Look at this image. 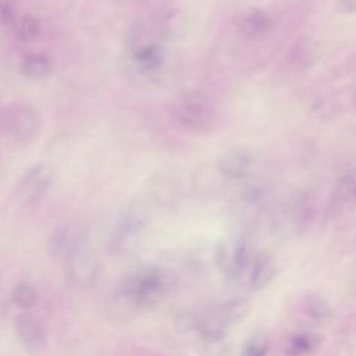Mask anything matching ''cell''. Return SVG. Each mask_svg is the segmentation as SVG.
Returning a JSON list of instances; mask_svg holds the SVG:
<instances>
[{"mask_svg": "<svg viewBox=\"0 0 356 356\" xmlns=\"http://www.w3.org/2000/svg\"><path fill=\"white\" fill-rule=\"evenodd\" d=\"M171 279L163 268L140 265L127 272L117 288L114 300L131 314L152 309L168 293Z\"/></svg>", "mask_w": 356, "mask_h": 356, "instance_id": "6da1fadb", "label": "cell"}, {"mask_svg": "<svg viewBox=\"0 0 356 356\" xmlns=\"http://www.w3.org/2000/svg\"><path fill=\"white\" fill-rule=\"evenodd\" d=\"M43 120L40 111L26 102H13L0 107V134L17 143L27 144L40 134Z\"/></svg>", "mask_w": 356, "mask_h": 356, "instance_id": "7a4b0ae2", "label": "cell"}, {"mask_svg": "<svg viewBox=\"0 0 356 356\" xmlns=\"http://www.w3.org/2000/svg\"><path fill=\"white\" fill-rule=\"evenodd\" d=\"M172 120L181 129L191 132L209 129L216 120V110L205 94L188 92L179 97L171 109Z\"/></svg>", "mask_w": 356, "mask_h": 356, "instance_id": "3957f363", "label": "cell"}, {"mask_svg": "<svg viewBox=\"0 0 356 356\" xmlns=\"http://www.w3.org/2000/svg\"><path fill=\"white\" fill-rule=\"evenodd\" d=\"M250 302L236 298L222 303L211 313L195 321L198 332L210 341H219L227 334V329L241 322L249 314Z\"/></svg>", "mask_w": 356, "mask_h": 356, "instance_id": "277c9868", "label": "cell"}, {"mask_svg": "<svg viewBox=\"0 0 356 356\" xmlns=\"http://www.w3.org/2000/svg\"><path fill=\"white\" fill-rule=\"evenodd\" d=\"M54 179V170L46 161L30 166L20 177L14 190L15 197L24 204L41 200L50 189Z\"/></svg>", "mask_w": 356, "mask_h": 356, "instance_id": "5b68a950", "label": "cell"}, {"mask_svg": "<svg viewBox=\"0 0 356 356\" xmlns=\"http://www.w3.org/2000/svg\"><path fill=\"white\" fill-rule=\"evenodd\" d=\"M248 260V245L243 238L220 239L215 246L216 266L218 271L229 279L240 277Z\"/></svg>", "mask_w": 356, "mask_h": 356, "instance_id": "8992f818", "label": "cell"}, {"mask_svg": "<svg viewBox=\"0 0 356 356\" xmlns=\"http://www.w3.org/2000/svg\"><path fill=\"white\" fill-rule=\"evenodd\" d=\"M290 314L298 325L314 327L327 323L331 318L332 310L328 302L322 297L307 294L293 303Z\"/></svg>", "mask_w": 356, "mask_h": 356, "instance_id": "52a82bcc", "label": "cell"}, {"mask_svg": "<svg viewBox=\"0 0 356 356\" xmlns=\"http://www.w3.org/2000/svg\"><path fill=\"white\" fill-rule=\"evenodd\" d=\"M14 324L17 337L26 350L37 352L44 348L47 332L43 322L38 316L24 312L16 316Z\"/></svg>", "mask_w": 356, "mask_h": 356, "instance_id": "ba28073f", "label": "cell"}, {"mask_svg": "<svg viewBox=\"0 0 356 356\" xmlns=\"http://www.w3.org/2000/svg\"><path fill=\"white\" fill-rule=\"evenodd\" d=\"M323 344V337L320 333L302 330L287 337L283 346V352L287 355H305L316 352Z\"/></svg>", "mask_w": 356, "mask_h": 356, "instance_id": "9c48e42d", "label": "cell"}, {"mask_svg": "<svg viewBox=\"0 0 356 356\" xmlns=\"http://www.w3.org/2000/svg\"><path fill=\"white\" fill-rule=\"evenodd\" d=\"M254 165L252 154L245 152H235L222 156L218 163L220 173L232 179H243L250 176Z\"/></svg>", "mask_w": 356, "mask_h": 356, "instance_id": "30bf717a", "label": "cell"}, {"mask_svg": "<svg viewBox=\"0 0 356 356\" xmlns=\"http://www.w3.org/2000/svg\"><path fill=\"white\" fill-rule=\"evenodd\" d=\"M277 267L273 257L266 253L255 256L250 267L248 284L254 291L267 286L275 277Z\"/></svg>", "mask_w": 356, "mask_h": 356, "instance_id": "8fae6325", "label": "cell"}, {"mask_svg": "<svg viewBox=\"0 0 356 356\" xmlns=\"http://www.w3.org/2000/svg\"><path fill=\"white\" fill-rule=\"evenodd\" d=\"M51 70L49 58L41 53L26 54L19 63V72L26 79L32 81L42 80L46 78Z\"/></svg>", "mask_w": 356, "mask_h": 356, "instance_id": "7c38bea8", "label": "cell"}, {"mask_svg": "<svg viewBox=\"0 0 356 356\" xmlns=\"http://www.w3.org/2000/svg\"><path fill=\"white\" fill-rule=\"evenodd\" d=\"M273 27V19L265 11L254 9L250 11L240 24L241 33L246 38H254L269 32Z\"/></svg>", "mask_w": 356, "mask_h": 356, "instance_id": "4fadbf2b", "label": "cell"}, {"mask_svg": "<svg viewBox=\"0 0 356 356\" xmlns=\"http://www.w3.org/2000/svg\"><path fill=\"white\" fill-rule=\"evenodd\" d=\"M133 60L138 68L145 72L156 70L163 61V48L154 42H149L137 48L133 53Z\"/></svg>", "mask_w": 356, "mask_h": 356, "instance_id": "5bb4252c", "label": "cell"}, {"mask_svg": "<svg viewBox=\"0 0 356 356\" xmlns=\"http://www.w3.org/2000/svg\"><path fill=\"white\" fill-rule=\"evenodd\" d=\"M12 26L15 38L23 43L33 41L38 37L40 29L39 19L29 14L15 19Z\"/></svg>", "mask_w": 356, "mask_h": 356, "instance_id": "9a60e30c", "label": "cell"}, {"mask_svg": "<svg viewBox=\"0 0 356 356\" xmlns=\"http://www.w3.org/2000/svg\"><path fill=\"white\" fill-rule=\"evenodd\" d=\"M11 298L15 305L24 310H29L36 305L38 293L32 284L23 281L15 286Z\"/></svg>", "mask_w": 356, "mask_h": 356, "instance_id": "2e32d148", "label": "cell"}, {"mask_svg": "<svg viewBox=\"0 0 356 356\" xmlns=\"http://www.w3.org/2000/svg\"><path fill=\"white\" fill-rule=\"evenodd\" d=\"M332 198L339 202L351 201L355 198V175L345 174L337 183L332 192Z\"/></svg>", "mask_w": 356, "mask_h": 356, "instance_id": "e0dca14e", "label": "cell"}, {"mask_svg": "<svg viewBox=\"0 0 356 356\" xmlns=\"http://www.w3.org/2000/svg\"><path fill=\"white\" fill-rule=\"evenodd\" d=\"M270 351V345L261 339H252L248 341L243 348V355L248 356H264Z\"/></svg>", "mask_w": 356, "mask_h": 356, "instance_id": "ac0fdd59", "label": "cell"}, {"mask_svg": "<svg viewBox=\"0 0 356 356\" xmlns=\"http://www.w3.org/2000/svg\"><path fill=\"white\" fill-rule=\"evenodd\" d=\"M15 19L11 4L6 0H0V26H12Z\"/></svg>", "mask_w": 356, "mask_h": 356, "instance_id": "d6986e66", "label": "cell"}, {"mask_svg": "<svg viewBox=\"0 0 356 356\" xmlns=\"http://www.w3.org/2000/svg\"><path fill=\"white\" fill-rule=\"evenodd\" d=\"M339 6L344 12H354L355 10V0H339Z\"/></svg>", "mask_w": 356, "mask_h": 356, "instance_id": "ffe728a7", "label": "cell"}]
</instances>
